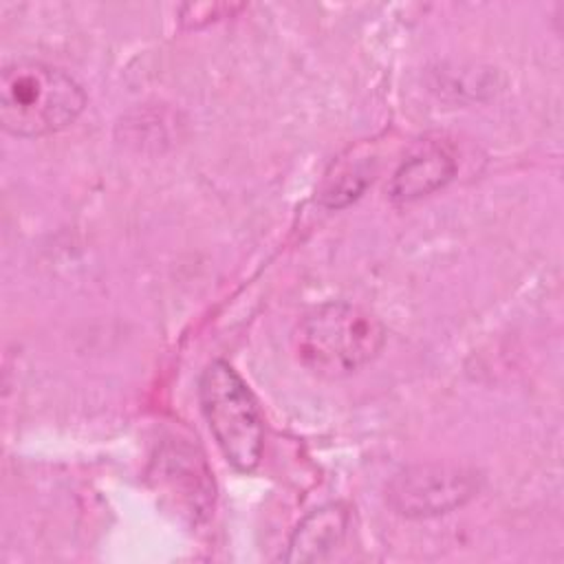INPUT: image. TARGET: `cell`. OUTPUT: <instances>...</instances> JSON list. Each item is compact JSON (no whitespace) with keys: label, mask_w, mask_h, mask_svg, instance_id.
I'll return each instance as SVG.
<instances>
[{"label":"cell","mask_w":564,"mask_h":564,"mask_svg":"<svg viewBox=\"0 0 564 564\" xmlns=\"http://www.w3.org/2000/svg\"><path fill=\"white\" fill-rule=\"evenodd\" d=\"M386 344L381 319L350 302H326L308 311L293 333L300 364L322 379H344L368 366Z\"/></svg>","instance_id":"6da1fadb"},{"label":"cell","mask_w":564,"mask_h":564,"mask_svg":"<svg viewBox=\"0 0 564 564\" xmlns=\"http://www.w3.org/2000/svg\"><path fill=\"white\" fill-rule=\"evenodd\" d=\"M84 106V88L46 62L18 59L0 73V123L13 137L59 132L82 115Z\"/></svg>","instance_id":"7a4b0ae2"},{"label":"cell","mask_w":564,"mask_h":564,"mask_svg":"<svg viewBox=\"0 0 564 564\" xmlns=\"http://www.w3.org/2000/svg\"><path fill=\"white\" fill-rule=\"evenodd\" d=\"M198 401L223 456L234 469L253 471L262 458L264 423L242 377L227 361L214 359L200 375Z\"/></svg>","instance_id":"3957f363"},{"label":"cell","mask_w":564,"mask_h":564,"mask_svg":"<svg viewBox=\"0 0 564 564\" xmlns=\"http://www.w3.org/2000/svg\"><path fill=\"white\" fill-rule=\"evenodd\" d=\"M480 489V474L456 463H416L386 487L390 509L403 518H434L469 502Z\"/></svg>","instance_id":"277c9868"},{"label":"cell","mask_w":564,"mask_h":564,"mask_svg":"<svg viewBox=\"0 0 564 564\" xmlns=\"http://www.w3.org/2000/svg\"><path fill=\"white\" fill-rule=\"evenodd\" d=\"M348 529V509L341 502H328L313 509L293 529L284 562H324L344 542Z\"/></svg>","instance_id":"5b68a950"},{"label":"cell","mask_w":564,"mask_h":564,"mask_svg":"<svg viewBox=\"0 0 564 564\" xmlns=\"http://www.w3.org/2000/svg\"><path fill=\"white\" fill-rule=\"evenodd\" d=\"M454 174V156L443 145H425L394 170L388 185V196L394 203H412L445 187Z\"/></svg>","instance_id":"8992f818"},{"label":"cell","mask_w":564,"mask_h":564,"mask_svg":"<svg viewBox=\"0 0 564 564\" xmlns=\"http://www.w3.org/2000/svg\"><path fill=\"white\" fill-rule=\"evenodd\" d=\"M372 181V170L368 156L361 159H341L337 165L333 163L330 172L324 178L319 198L326 207L339 209L355 200Z\"/></svg>","instance_id":"52a82bcc"}]
</instances>
